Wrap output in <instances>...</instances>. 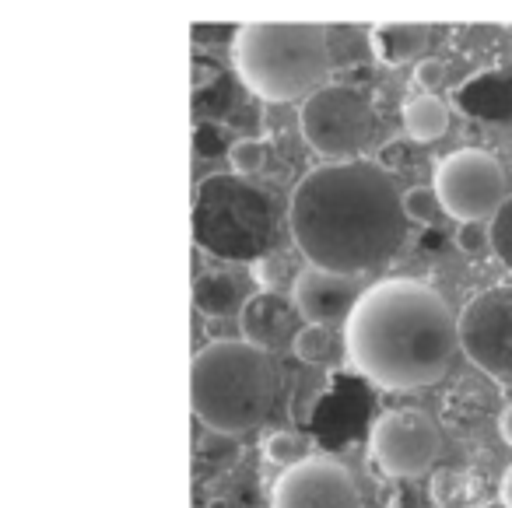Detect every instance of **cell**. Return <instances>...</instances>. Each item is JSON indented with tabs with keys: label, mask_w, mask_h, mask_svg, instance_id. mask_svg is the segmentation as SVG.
<instances>
[{
	"label": "cell",
	"mask_w": 512,
	"mask_h": 508,
	"mask_svg": "<svg viewBox=\"0 0 512 508\" xmlns=\"http://www.w3.org/2000/svg\"><path fill=\"white\" fill-rule=\"evenodd\" d=\"M285 207L309 267L341 277L386 267L404 239L400 193L372 162H330L306 172Z\"/></svg>",
	"instance_id": "6da1fadb"
},
{
	"label": "cell",
	"mask_w": 512,
	"mask_h": 508,
	"mask_svg": "<svg viewBox=\"0 0 512 508\" xmlns=\"http://www.w3.org/2000/svg\"><path fill=\"white\" fill-rule=\"evenodd\" d=\"M344 347L365 379L383 389H421L449 372L456 316L425 281L390 277L358 295L344 319Z\"/></svg>",
	"instance_id": "7a4b0ae2"
},
{
	"label": "cell",
	"mask_w": 512,
	"mask_h": 508,
	"mask_svg": "<svg viewBox=\"0 0 512 508\" xmlns=\"http://www.w3.org/2000/svg\"><path fill=\"white\" fill-rule=\"evenodd\" d=\"M285 200L274 186L218 172L193 193V242L211 260L249 267L271 256L285 232Z\"/></svg>",
	"instance_id": "3957f363"
},
{
	"label": "cell",
	"mask_w": 512,
	"mask_h": 508,
	"mask_svg": "<svg viewBox=\"0 0 512 508\" xmlns=\"http://www.w3.org/2000/svg\"><path fill=\"white\" fill-rule=\"evenodd\" d=\"M278 386L274 358L246 340H214L193 358V414L218 435L235 438L264 424L278 403Z\"/></svg>",
	"instance_id": "277c9868"
},
{
	"label": "cell",
	"mask_w": 512,
	"mask_h": 508,
	"mask_svg": "<svg viewBox=\"0 0 512 508\" xmlns=\"http://www.w3.org/2000/svg\"><path fill=\"white\" fill-rule=\"evenodd\" d=\"M239 81L264 102L309 99L330 67V39L313 22H249L232 36Z\"/></svg>",
	"instance_id": "5b68a950"
},
{
	"label": "cell",
	"mask_w": 512,
	"mask_h": 508,
	"mask_svg": "<svg viewBox=\"0 0 512 508\" xmlns=\"http://www.w3.org/2000/svg\"><path fill=\"white\" fill-rule=\"evenodd\" d=\"M372 102L355 85H320L302 102L299 127L306 144L327 162H355L372 137Z\"/></svg>",
	"instance_id": "8992f818"
},
{
	"label": "cell",
	"mask_w": 512,
	"mask_h": 508,
	"mask_svg": "<svg viewBox=\"0 0 512 508\" xmlns=\"http://www.w3.org/2000/svg\"><path fill=\"white\" fill-rule=\"evenodd\" d=\"M439 207L460 225H481L505 204V169L481 148H463L435 165L432 186Z\"/></svg>",
	"instance_id": "52a82bcc"
},
{
	"label": "cell",
	"mask_w": 512,
	"mask_h": 508,
	"mask_svg": "<svg viewBox=\"0 0 512 508\" xmlns=\"http://www.w3.org/2000/svg\"><path fill=\"white\" fill-rule=\"evenodd\" d=\"M369 452L376 466L393 480H411L432 470L435 456L442 452L439 424L425 410L400 407L376 417L369 431Z\"/></svg>",
	"instance_id": "ba28073f"
},
{
	"label": "cell",
	"mask_w": 512,
	"mask_h": 508,
	"mask_svg": "<svg viewBox=\"0 0 512 508\" xmlns=\"http://www.w3.org/2000/svg\"><path fill=\"white\" fill-rule=\"evenodd\" d=\"M456 344L481 372L495 379L512 375V284L481 291L456 319Z\"/></svg>",
	"instance_id": "9c48e42d"
},
{
	"label": "cell",
	"mask_w": 512,
	"mask_h": 508,
	"mask_svg": "<svg viewBox=\"0 0 512 508\" xmlns=\"http://www.w3.org/2000/svg\"><path fill=\"white\" fill-rule=\"evenodd\" d=\"M271 508H362V494L348 466L309 456L278 477Z\"/></svg>",
	"instance_id": "30bf717a"
},
{
	"label": "cell",
	"mask_w": 512,
	"mask_h": 508,
	"mask_svg": "<svg viewBox=\"0 0 512 508\" xmlns=\"http://www.w3.org/2000/svg\"><path fill=\"white\" fill-rule=\"evenodd\" d=\"M358 281L355 277H341L330 274V270H316L306 267L295 274L292 284V305L309 326H330V323H344L348 312L358 302Z\"/></svg>",
	"instance_id": "8fae6325"
},
{
	"label": "cell",
	"mask_w": 512,
	"mask_h": 508,
	"mask_svg": "<svg viewBox=\"0 0 512 508\" xmlns=\"http://www.w3.org/2000/svg\"><path fill=\"white\" fill-rule=\"evenodd\" d=\"M253 295L256 288L253 277H249V267L221 263L207 256V267L197 263V270H193V305L204 316H235Z\"/></svg>",
	"instance_id": "7c38bea8"
},
{
	"label": "cell",
	"mask_w": 512,
	"mask_h": 508,
	"mask_svg": "<svg viewBox=\"0 0 512 508\" xmlns=\"http://www.w3.org/2000/svg\"><path fill=\"white\" fill-rule=\"evenodd\" d=\"M295 305L288 302L281 291H256L239 312V330L242 340L260 351H278V347L292 344L295 340Z\"/></svg>",
	"instance_id": "4fadbf2b"
},
{
	"label": "cell",
	"mask_w": 512,
	"mask_h": 508,
	"mask_svg": "<svg viewBox=\"0 0 512 508\" xmlns=\"http://www.w3.org/2000/svg\"><path fill=\"white\" fill-rule=\"evenodd\" d=\"M369 43H372V53H376L386 67H400V64H407V60H414V57L425 53L428 25H411V22L372 25Z\"/></svg>",
	"instance_id": "5bb4252c"
},
{
	"label": "cell",
	"mask_w": 512,
	"mask_h": 508,
	"mask_svg": "<svg viewBox=\"0 0 512 508\" xmlns=\"http://www.w3.org/2000/svg\"><path fill=\"white\" fill-rule=\"evenodd\" d=\"M467 113H474L477 120H509L512 113V78L505 74H481V78L467 81V85L456 92Z\"/></svg>",
	"instance_id": "9a60e30c"
},
{
	"label": "cell",
	"mask_w": 512,
	"mask_h": 508,
	"mask_svg": "<svg viewBox=\"0 0 512 508\" xmlns=\"http://www.w3.org/2000/svg\"><path fill=\"white\" fill-rule=\"evenodd\" d=\"M404 130L411 141H439L442 134L449 130V109L446 102H439L435 95H421V99H411L404 106Z\"/></svg>",
	"instance_id": "2e32d148"
},
{
	"label": "cell",
	"mask_w": 512,
	"mask_h": 508,
	"mask_svg": "<svg viewBox=\"0 0 512 508\" xmlns=\"http://www.w3.org/2000/svg\"><path fill=\"white\" fill-rule=\"evenodd\" d=\"M207 92V109L200 113V120H214V116L221 113V109H228V102H232V92H228V78L218 71V67L211 64V60H197L193 64V99L197 95H204Z\"/></svg>",
	"instance_id": "e0dca14e"
},
{
	"label": "cell",
	"mask_w": 512,
	"mask_h": 508,
	"mask_svg": "<svg viewBox=\"0 0 512 508\" xmlns=\"http://www.w3.org/2000/svg\"><path fill=\"white\" fill-rule=\"evenodd\" d=\"M295 358L306 361V365H330L337 354V337L330 333V326H302L292 340Z\"/></svg>",
	"instance_id": "ac0fdd59"
},
{
	"label": "cell",
	"mask_w": 512,
	"mask_h": 508,
	"mask_svg": "<svg viewBox=\"0 0 512 508\" xmlns=\"http://www.w3.org/2000/svg\"><path fill=\"white\" fill-rule=\"evenodd\" d=\"M306 452H309V442L299 431H271V435L264 438V459L274 466H285V470L302 463V459H309Z\"/></svg>",
	"instance_id": "d6986e66"
},
{
	"label": "cell",
	"mask_w": 512,
	"mask_h": 508,
	"mask_svg": "<svg viewBox=\"0 0 512 508\" xmlns=\"http://www.w3.org/2000/svg\"><path fill=\"white\" fill-rule=\"evenodd\" d=\"M228 165H232V176L253 179L267 165V144L256 141V137H239L228 148Z\"/></svg>",
	"instance_id": "ffe728a7"
},
{
	"label": "cell",
	"mask_w": 512,
	"mask_h": 508,
	"mask_svg": "<svg viewBox=\"0 0 512 508\" xmlns=\"http://www.w3.org/2000/svg\"><path fill=\"white\" fill-rule=\"evenodd\" d=\"M488 242H491V253L502 260V267L512 274V197H505V204L495 211L488 228Z\"/></svg>",
	"instance_id": "44dd1931"
},
{
	"label": "cell",
	"mask_w": 512,
	"mask_h": 508,
	"mask_svg": "<svg viewBox=\"0 0 512 508\" xmlns=\"http://www.w3.org/2000/svg\"><path fill=\"white\" fill-rule=\"evenodd\" d=\"M249 277H253L256 291H281L288 277H292V270H288L285 256L271 253V256H260L256 263H249Z\"/></svg>",
	"instance_id": "7402d4cb"
},
{
	"label": "cell",
	"mask_w": 512,
	"mask_h": 508,
	"mask_svg": "<svg viewBox=\"0 0 512 508\" xmlns=\"http://www.w3.org/2000/svg\"><path fill=\"white\" fill-rule=\"evenodd\" d=\"M400 207H404L407 221H414V225H428V221L435 218V207H439V200H435L432 186H411V190L400 197Z\"/></svg>",
	"instance_id": "603a6c76"
},
{
	"label": "cell",
	"mask_w": 512,
	"mask_h": 508,
	"mask_svg": "<svg viewBox=\"0 0 512 508\" xmlns=\"http://www.w3.org/2000/svg\"><path fill=\"white\" fill-rule=\"evenodd\" d=\"M428 491H432V501L439 508H449V505H456V501H460V494H463V484H460V477H456L453 470H439L432 477V487H428Z\"/></svg>",
	"instance_id": "cb8c5ba5"
},
{
	"label": "cell",
	"mask_w": 512,
	"mask_h": 508,
	"mask_svg": "<svg viewBox=\"0 0 512 508\" xmlns=\"http://www.w3.org/2000/svg\"><path fill=\"white\" fill-rule=\"evenodd\" d=\"M414 81H418L421 88H428V92H435V88L446 85V60L439 57H425L418 67H414Z\"/></svg>",
	"instance_id": "d4e9b609"
},
{
	"label": "cell",
	"mask_w": 512,
	"mask_h": 508,
	"mask_svg": "<svg viewBox=\"0 0 512 508\" xmlns=\"http://www.w3.org/2000/svg\"><path fill=\"white\" fill-rule=\"evenodd\" d=\"M456 242H460L463 253L477 256L481 249H488V228H481V225H460V232H456Z\"/></svg>",
	"instance_id": "484cf974"
},
{
	"label": "cell",
	"mask_w": 512,
	"mask_h": 508,
	"mask_svg": "<svg viewBox=\"0 0 512 508\" xmlns=\"http://www.w3.org/2000/svg\"><path fill=\"white\" fill-rule=\"evenodd\" d=\"M498 494H502V508H512V466L502 473V487H498Z\"/></svg>",
	"instance_id": "4316f807"
},
{
	"label": "cell",
	"mask_w": 512,
	"mask_h": 508,
	"mask_svg": "<svg viewBox=\"0 0 512 508\" xmlns=\"http://www.w3.org/2000/svg\"><path fill=\"white\" fill-rule=\"evenodd\" d=\"M498 431H502V438L512 445V403L502 410V417H498Z\"/></svg>",
	"instance_id": "83f0119b"
}]
</instances>
